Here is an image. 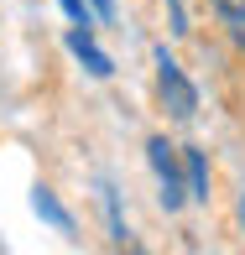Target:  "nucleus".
<instances>
[{"mask_svg": "<svg viewBox=\"0 0 245 255\" xmlns=\"http://www.w3.org/2000/svg\"><path fill=\"white\" fill-rule=\"evenodd\" d=\"M31 208H37V214H42V219H47V224H52V229H63V235H68V229H73V219H68V208H63V203H57V198H52V193H47V188H37V193H31Z\"/></svg>", "mask_w": 245, "mask_h": 255, "instance_id": "6", "label": "nucleus"}, {"mask_svg": "<svg viewBox=\"0 0 245 255\" xmlns=\"http://www.w3.org/2000/svg\"><path fill=\"white\" fill-rule=\"evenodd\" d=\"M99 193H104V208H110V240H115V245H125L131 229H125V219H120V198H115V188H99Z\"/></svg>", "mask_w": 245, "mask_h": 255, "instance_id": "7", "label": "nucleus"}, {"mask_svg": "<svg viewBox=\"0 0 245 255\" xmlns=\"http://www.w3.org/2000/svg\"><path fill=\"white\" fill-rule=\"evenodd\" d=\"M183 182H188V198L209 203V161L198 146H183Z\"/></svg>", "mask_w": 245, "mask_h": 255, "instance_id": "5", "label": "nucleus"}, {"mask_svg": "<svg viewBox=\"0 0 245 255\" xmlns=\"http://www.w3.org/2000/svg\"><path fill=\"white\" fill-rule=\"evenodd\" d=\"M68 52H73V57H78V63H84L94 78H110V73H115L110 52H99V42L89 37V26H73V31H68Z\"/></svg>", "mask_w": 245, "mask_h": 255, "instance_id": "3", "label": "nucleus"}, {"mask_svg": "<svg viewBox=\"0 0 245 255\" xmlns=\"http://www.w3.org/2000/svg\"><path fill=\"white\" fill-rule=\"evenodd\" d=\"M146 161H151V172H157L162 208H167V214H178V208L188 203V182H183V151L167 141V135H151V141H146Z\"/></svg>", "mask_w": 245, "mask_h": 255, "instance_id": "2", "label": "nucleus"}, {"mask_svg": "<svg viewBox=\"0 0 245 255\" xmlns=\"http://www.w3.org/2000/svg\"><path fill=\"white\" fill-rule=\"evenodd\" d=\"M151 63H157V94H162V104H167V115L172 120H193L198 115V89L178 68V57H172L167 47H151Z\"/></svg>", "mask_w": 245, "mask_h": 255, "instance_id": "1", "label": "nucleus"}, {"mask_svg": "<svg viewBox=\"0 0 245 255\" xmlns=\"http://www.w3.org/2000/svg\"><path fill=\"white\" fill-rule=\"evenodd\" d=\"M240 219H245V203H240Z\"/></svg>", "mask_w": 245, "mask_h": 255, "instance_id": "11", "label": "nucleus"}, {"mask_svg": "<svg viewBox=\"0 0 245 255\" xmlns=\"http://www.w3.org/2000/svg\"><path fill=\"white\" fill-rule=\"evenodd\" d=\"M57 5L73 16V26H89V5H84V0H57Z\"/></svg>", "mask_w": 245, "mask_h": 255, "instance_id": "8", "label": "nucleus"}, {"mask_svg": "<svg viewBox=\"0 0 245 255\" xmlns=\"http://www.w3.org/2000/svg\"><path fill=\"white\" fill-rule=\"evenodd\" d=\"M167 5H172V31L183 37V31H188V16H183V0H167Z\"/></svg>", "mask_w": 245, "mask_h": 255, "instance_id": "9", "label": "nucleus"}, {"mask_svg": "<svg viewBox=\"0 0 245 255\" xmlns=\"http://www.w3.org/2000/svg\"><path fill=\"white\" fill-rule=\"evenodd\" d=\"M209 5H214V21L230 37V47L245 57V0H209Z\"/></svg>", "mask_w": 245, "mask_h": 255, "instance_id": "4", "label": "nucleus"}, {"mask_svg": "<svg viewBox=\"0 0 245 255\" xmlns=\"http://www.w3.org/2000/svg\"><path fill=\"white\" fill-rule=\"evenodd\" d=\"M99 5V16H115V0H94Z\"/></svg>", "mask_w": 245, "mask_h": 255, "instance_id": "10", "label": "nucleus"}]
</instances>
